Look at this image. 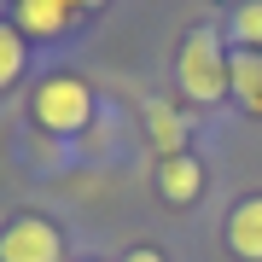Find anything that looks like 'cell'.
<instances>
[{"label": "cell", "mask_w": 262, "mask_h": 262, "mask_svg": "<svg viewBox=\"0 0 262 262\" xmlns=\"http://www.w3.org/2000/svg\"><path fill=\"white\" fill-rule=\"evenodd\" d=\"M181 88H187V99H198V105H215L227 94V58H222V41H215L210 29H198L187 47H181Z\"/></svg>", "instance_id": "1"}, {"label": "cell", "mask_w": 262, "mask_h": 262, "mask_svg": "<svg viewBox=\"0 0 262 262\" xmlns=\"http://www.w3.org/2000/svg\"><path fill=\"white\" fill-rule=\"evenodd\" d=\"M88 111H94V94H88L82 76H53V82H41V94H35V122L47 134H76L88 122Z\"/></svg>", "instance_id": "2"}, {"label": "cell", "mask_w": 262, "mask_h": 262, "mask_svg": "<svg viewBox=\"0 0 262 262\" xmlns=\"http://www.w3.org/2000/svg\"><path fill=\"white\" fill-rule=\"evenodd\" d=\"M58 256H64V239L53 233V222L24 215L0 233V262H58Z\"/></svg>", "instance_id": "3"}, {"label": "cell", "mask_w": 262, "mask_h": 262, "mask_svg": "<svg viewBox=\"0 0 262 262\" xmlns=\"http://www.w3.org/2000/svg\"><path fill=\"white\" fill-rule=\"evenodd\" d=\"M227 245L245 262H262V198H245V204L227 215Z\"/></svg>", "instance_id": "4"}, {"label": "cell", "mask_w": 262, "mask_h": 262, "mask_svg": "<svg viewBox=\"0 0 262 262\" xmlns=\"http://www.w3.org/2000/svg\"><path fill=\"white\" fill-rule=\"evenodd\" d=\"M158 187H163V198H169V204H192V198L204 192V169H198L187 151H181V158H163Z\"/></svg>", "instance_id": "5"}, {"label": "cell", "mask_w": 262, "mask_h": 262, "mask_svg": "<svg viewBox=\"0 0 262 262\" xmlns=\"http://www.w3.org/2000/svg\"><path fill=\"white\" fill-rule=\"evenodd\" d=\"M18 24H24V35H41V41H53V35H64L70 12L58 6V0H18Z\"/></svg>", "instance_id": "6"}, {"label": "cell", "mask_w": 262, "mask_h": 262, "mask_svg": "<svg viewBox=\"0 0 262 262\" xmlns=\"http://www.w3.org/2000/svg\"><path fill=\"white\" fill-rule=\"evenodd\" d=\"M146 122H151V140H158L163 158H181V146H187V122L175 117V105H169V99H151L146 105Z\"/></svg>", "instance_id": "7"}, {"label": "cell", "mask_w": 262, "mask_h": 262, "mask_svg": "<svg viewBox=\"0 0 262 262\" xmlns=\"http://www.w3.org/2000/svg\"><path fill=\"white\" fill-rule=\"evenodd\" d=\"M227 76H233V88L262 111V58L256 53H233V58H227Z\"/></svg>", "instance_id": "8"}, {"label": "cell", "mask_w": 262, "mask_h": 262, "mask_svg": "<svg viewBox=\"0 0 262 262\" xmlns=\"http://www.w3.org/2000/svg\"><path fill=\"white\" fill-rule=\"evenodd\" d=\"M18 70H24V35L0 24V88L18 82Z\"/></svg>", "instance_id": "9"}, {"label": "cell", "mask_w": 262, "mask_h": 262, "mask_svg": "<svg viewBox=\"0 0 262 262\" xmlns=\"http://www.w3.org/2000/svg\"><path fill=\"white\" fill-rule=\"evenodd\" d=\"M233 35L245 41V47H262V0H245V6L233 12Z\"/></svg>", "instance_id": "10"}, {"label": "cell", "mask_w": 262, "mask_h": 262, "mask_svg": "<svg viewBox=\"0 0 262 262\" xmlns=\"http://www.w3.org/2000/svg\"><path fill=\"white\" fill-rule=\"evenodd\" d=\"M122 262H163V256L151 251V245H140V251H128V256H122Z\"/></svg>", "instance_id": "11"}, {"label": "cell", "mask_w": 262, "mask_h": 262, "mask_svg": "<svg viewBox=\"0 0 262 262\" xmlns=\"http://www.w3.org/2000/svg\"><path fill=\"white\" fill-rule=\"evenodd\" d=\"M64 12H76V6H105V0H58Z\"/></svg>", "instance_id": "12"}]
</instances>
